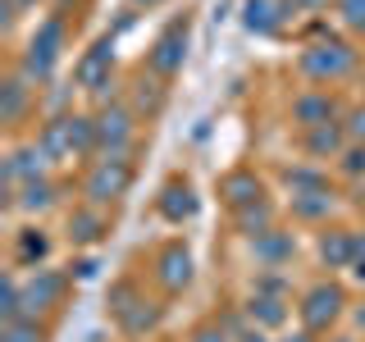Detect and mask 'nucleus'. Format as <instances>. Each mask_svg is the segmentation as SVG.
I'll return each mask as SVG.
<instances>
[{
  "label": "nucleus",
  "mask_w": 365,
  "mask_h": 342,
  "mask_svg": "<svg viewBox=\"0 0 365 342\" xmlns=\"http://www.w3.org/2000/svg\"><path fill=\"white\" fill-rule=\"evenodd\" d=\"M242 315L247 324L256 328H283L292 319V296H288V283L274 279V274H265V279H256V288H251V296L242 301Z\"/></svg>",
  "instance_id": "obj_7"
},
{
  "label": "nucleus",
  "mask_w": 365,
  "mask_h": 342,
  "mask_svg": "<svg viewBox=\"0 0 365 342\" xmlns=\"http://www.w3.org/2000/svg\"><path fill=\"white\" fill-rule=\"evenodd\" d=\"M279 342H315V333H306V328H297V333H288V338H279Z\"/></svg>",
  "instance_id": "obj_35"
},
{
  "label": "nucleus",
  "mask_w": 365,
  "mask_h": 342,
  "mask_svg": "<svg viewBox=\"0 0 365 342\" xmlns=\"http://www.w3.org/2000/svg\"><path fill=\"white\" fill-rule=\"evenodd\" d=\"M329 210H334V192H306V197H292L297 219H329Z\"/></svg>",
  "instance_id": "obj_27"
},
{
  "label": "nucleus",
  "mask_w": 365,
  "mask_h": 342,
  "mask_svg": "<svg viewBox=\"0 0 365 342\" xmlns=\"http://www.w3.org/2000/svg\"><path fill=\"white\" fill-rule=\"evenodd\" d=\"M110 78H114V37H96L91 51L73 64V83L83 91H91V96L106 105V100H110V91H106Z\"/></svg>",
  "instance_id": "obj_12"
},
{
  "label": "nucleus",
  "mask_w": 365,
  "mask_h": 342,
  "mask_svg": "<svg viewBox=\"0 0 365 342\" xmlns=\"http://www.w3.org/2000/svg\"><path fill=\"white\" fill-rule=\"evenodd\" d=\"M64 46H68V23L64 19H46V23H37V32L28 37V46H23V55H19L14 68L28 78L32 87H41V83H51V73L60 68Z\"/></svg>",
  "instance_id": "obj_3"
},
{
  "label": "nucleus",
  "mask_w": 365,
  "mask_h": 342,
  "mask_svg": "<svg viewBox=\"0 0 365 342\" xmlns=\"http://www.w3.org/2000/svg\"><path fill=\"white\" fill-rule=\"evenodd\" d=\"M37 142L51 160H91L96 155V114H55L37 128Z\"/></svg>",
  "instance_id": "obj_1"
},
{
  "label": "nucleus",
  "mask_w": 365,
  "mask_h": 342,
  "mask_svg": "<svg viewBox=\"0 0 365 342\" xmlns=\"http://www.w3.org/2000/svg\"><path fill=\"white\" fill-rule=\"evenodd\" d=\"M187 342H237V333H233L228 324H220V319H205V324L192 328Z\"/></svg>",
  "instance_id": "obj_31"
},
{
  "label": "nucleus",
  "mask_w": 365,
  "mask_h": 342,
  "mask_svg": "<svg viewBox=\"0 0 365 342\" xmlns=\"http://www.w3.org/2000/svg\"><path fill=\"white\" fill-rule=\"evenodd\" d=\"M220 201H224L233 214H237V210H247V205L269 201L265 178H260L256 169H233V174H224V178H220Z\"/></svg>",
  "instance_id": "obj_16"
},
{
  "label": "nucleus",
  "mask_w": 365,
  "mask_h": 342,
  "mask_svg": "<svg viewBox=\"0 0 365 342\" xmlns=\"http://www.w3.org/2000/svg\"><path fill=\"white\" fill-rule=\"evenodd\" d=\"M192 274H197V260H192V251H187L182 237H169V242L151 256V283L165 296H182L192 288Z\"/></svg>",
  "instance_id": "obj_10"
},
{
  "label": "nucleus",
  "mask_w": 365,
  "mask_h": 342,
  "mask_svg": "<svg viewBox=\"0 0 365 342\" xmlns=\"http://www.w3.org/2000/svg\"><path fill=\"white\" fill-rule=\"evenodd\" d=\"M133 187V160H91L87 178H83V201L110 210L114 201H123Z\"/></svg>",
  "instance_id": "obj_9"
},
{
  "label": "nucleus",
  "mask_w": 365,
  "mask_h": 342,
  "mask_svg": "<svg viewBox=\"0 0 365 342\" xmlns=\"http://www.w3.org/2000/svg\"><path fill=\"white\" fill-rule=\"evenodd\" d=\"M187 41H192V23L182 14L151 41V51H146V73H155L160 83H174L182 73V64H187Z\"/></svg>",
  "instance_id": "obj_8"
},
{
  "label": "nucleus",
  "mask_w": 365,
  "mask_h": 342,
  "mask_svg": "<svg viewBox=\"0 0 365 342\" xmlns=\"http://www.w3.org/2000/svg\"><path fill=\"white\" fill-rule=\"evenodd\" d=\"M329 342H361V333H329Z\"/></svg>",
  "instance_id": "obj_36"
},
{
  "label": "nucleus",
  "mask_w": 365,
  "mask_h": 342,
  "mask_svg": "<svg viewBox=\"0 0 365 342\" xmlns=\"http://www.w3.org/2000/svg\"><path fill=\"white\" fill-rule=\"evenodd\" d=\"M197 210H201V197H197V182H192L187 174H169L165 178V187H160V197H155V214L165 224H187V219H197Z\"/></svg>",
  "instance_id": "obj_13"
},
{
  "label": "nucleus",
  "mask_w": 365,
  "mask_h": 342,
  "mask_svg": "<svg viewBox=\"0 0 365 342\" xmlns=\"http://www.w3.org/2000/svg\"><path fill=\"white\" fill-rule=\"evenodd\" d=\"M302 146H306V155H311V160H338V155L351 146L347 123H342V119H334V123H319V128L302 133Z\"/></svg>",
  "instance_id": "obj_22"
},
{
  "label": "nucleus",
  "mask_w": 365,
  "mask_h": 342,
  "mask_svg": "<svg viewBox=\"0 0 365 342\" xmlns=\"http://www.w3.org/2000/svg\"><path fill=\"white\" fill-rule=\"evenodd\" d=\"M334 9L347 32H365V0H334Z\"/></svg>",
  "instance_id": "obj_29"
},
{
  "label": "nucleus",
  "mask_w": 365,
  "mask_h": 342,
  "mask_svg": "<svg viewBox=\"0 0 365 342\" xmlns=\"http://www.w3.org/2000/svg\"><path fill=\"white\" fill-rule=\"evenodd\" d=\"M334 119H342V114H338V96L329 87H306L302 96H292V123L302 133L319 128V123H334Z\"/></svg>",
  "instance_id": "obj_15"
},
{
  "label": "nucleus",
  "mask_w": 365,
  "mask_h": 342,
  "mask_svg": "<svg viewBox=\"0 0 365 342\" xmlns=\"http://www.w3.org/2000/svg\"><path fill=\"white\" fill-rule=\"evenodd\" d=\"M288 23V0H242V28L256 37H274Z\"/></svg>",
  "instance_id": "obj_20"
},
{
  "label": "nucleus",
  "mask_w": 365,
  "mask_h": 342,
  "mask_svg": "<svg viewBox=\"0 0 365 342\" xmlns=\"http://www.w3.org/2000/svg\"><path fill=\"white\" fill-rule=\"evenodd\" d=\"M338 174L342 178H365V142H351L347 151L338 155Z\"/></svg>",
  "instance_id": "obj_30"
},
{
  "label": "nucleus",
  "mask_w": 365,
  "mask_h": 342,
  "mask_svg": "<svg viewBox=\"0 0 365 342\" xmlns=\"http://www.w3.org/2000/svg\"><path fill=\"white\" fill-rule=\"evenodd\" d=\"M283 182L292 187V197H306V192H329V174H319V169H288L283 174Z\"/></svg>",
  "instance_id": "obj_28"
},
{
  "label": "nucleus",
  "mask_w": 365,
  "mask_h": 342,
  "mask_svg": "<svg viewBox=\"0 0 365 342\" xmlns=\"http://www.w3.org/2000/svg\"><path fill=\"white\" fill-rule=\"evenodd\" d=\"M137 151V110L123 100H106L96 110V155L91 160H133Z\"/></svg>",
  "instance_id": "obj_6"
},
{
  "label": "nucleus",
  "mask_w": 365,
  "mask_h": 342,
  "mask_svg": "<svg viewBox=\"0 0 365 342\" xmlns=\"http://www.w3.org/2000/svg\"><path fill=\"white\" fill-rule=\"evenodd\" d=\"M347 315H351V301H347V288H342L338 279L311 283V288L302 292V301H297V319H302V328L315 333V338H329Z\"/></svg>",
  "instance_id": "obj_2"
},
{
  "label": "nucleus",
  "mask_w": 365,
  "mask_h": 342,
  "mask_svg": "<svg viewBox=\"0 0 365 342\" xmlns=\"http://www.w3.org/2000/svg\"><path fill=\"white\" fill-rule=\"evenodd\" d=\"M0 342H51V328L41 324V319H9V324H0Z\"/></svg>",
  "instance_id": "obj_26"
},
{
  "label": "nucleus",
  "mask_w": 365,
  "mask_h": 342,
  "mask_svg": "<svg viewBox=\"0 0 365 342\" xmlns=\"http://www.w3.org/2000/svg\"><path fill=\"white\" fill-rule=\"evenodd\" d=\"M233 224H237V233L251 242V237H260V233H269V228H279V214H274L269 201H260V205H247V210H237Z\"/></svg>",
  "instance_id": "obj_25"
},
{
  "label": "nucleus",
  "mask_w": 365,
  "mask_h": 342,
  "mask_svg": "<svg viewBox=\"0 0 365 342\" xmlns=\"http://www.w3.org/2000/svg\"><path fill=\"white\" fill-rule=\"evenodd\" d=\"M106 306H110L114 324L128 338H146V333H155V324H160V306L137 288L133 279H114L110 292H106Z\"/></svg>",
  "instance_id": "obj_5"
},
{
  "label": "nucleus",
  "mask_w": 365,
  "mask_h": 342,
  "mask_svg": "<svg viewBox=\"0 0 365 342\" xmlns=\"http://www.w3.org/2000/svg\"><path fill=\"white\" fill-rule=\"evenodd\" d=\"M32 110H37V87H32L19 68L5 73V83H0V123H5V128H23Z\"/></svg>",
  "instance_id": "obj_14"
},
{
  "label": "nucleus",
  "mask_w": 365,
  "mask_h": 342,
  "mask_svg": "<svg viewBox=\"0 0 365 342\" xmlns=\"http://www.w3.org/2000/svg\"><path fill=\"white\" fill-rule=\"evenodd\" d=\"M46 155L41 151V142L32 137V142H23V146H14V151L5 155V192H14V187H23V182H32V178H41L46 174Z\"/></svg>",
  "instance_id": "obj_17"
},
{
  "label": "nucleus",
  "mask_w": 365,
  "mask_h": 342,
  "mask_svg": "<svg viewBox=\"0 0 365 342\" xmlns=\"http://www.w3.org/2000/svg\"><path fill=\"white\" fill-rule=\"evenodd\" d=\"M106 233H110V214L101 210V205L83 201L73 214H68V242H73V247H96Z\"/></svg>",
  "instance_id": "obj_23"
},
{
  "label": "nucleus",
  "mask_w": 365,
  "mask_h": 342,
  "mask_svg": "<svg viewBox=\"0 0 365 342\" xmlns=\"http://www.w3.org/2000/svg\"><path fill=\"white\" fill-rule=\"evenodd\" d=\"M64 292H68V274H60V269H32L28 279L19 283L23 315H28V319H41V315L60 311Z\"/></svg>",
  "instance_id": "obj_11"
},
{
  "label": "nucleus",
  "mask_w": 365,
  "mask_h": 342,
  "mask_svg": "<svg viewBox=\"0 0 365 342\" xmlns=\"http://www.w3.org/2000/svg\"><path fill=\"white\" fill-rule=\"evenodd\" d=\"M342 123H347V137H351V142H365V105L347 110V114H342Z\"/></svg>",
  "instance_id": "obj_32"
},
{
  "label": "nucleus",
  "mask_w": 365,
  "mask_h": 342,
  "mask_svg": "<svg viewBox=\"0 0 365 342\" xmlns=\"http://www.w3.org/2000/svg\"><path fill=\"white\" fill-rule=\"evenodd\" d=\"M315 256L324 269H351V260H356V228H319V242H315Z\"/></svg>",
  "instance_id": "obj_18"
},
{
  "label": "nucleus",
  "mask_w": 365,
  "mask_h": 342,
  "mask_svg": "<svg viewBox=\"0 0 365 342\" xmlns=\"http://www.w3.org/2000/svg\"><path fill=\"white\" fill-rule=\"evenodd\" d=\"M9 197V210H19V214H46L55 201H60V187H55V178L51 174H41V178H32V182H23V187H14V192H5Z\"/></svg>",
  "instance_id": "obj_19"
},
{
  "label": "nucleus",
  "mask_w": 365,
  "mask_h": 342,
  "mask_svg": "<svg viewBox=\"0 0 365 342\" xmlns=\"http://www.w3.org/2000/svg\"><path fill=\"white\" fill-rule=\"evenodd\" d=\"M51 256V237L41 233V228H23L14 237V260L23 269H41V260Z\"/></svg>",
  "instance_id": "obj_24"
},
{
  "label": "nucleus",
  "mask_w": 365,
  "mask_h": 342,
  "mask_svg": "<svg viewBox=\"0 0 365 342\" xmlns=\"http://www.w3.org/2000/svg\"><path fill=\"white\" fill-rule=\"evenodd\" d=\"M137 5H155V0H137Z\"/></svg>",
  "instance_id": "obj_38"
},
{
  "label": "nucleus",
  "mask_w": 365,
  "mask_h": 342,
  "mask_svg": "<svg viewBox=\"0 0 365 342\" xmlns=\"http://www.w3.org/2000/svg\"><path fill=\"white\" fill-rule=\"evenodd\" d=\"M356 60H361L356 46L324 32V37H315L302 55H297V68H302V78H311L315 87H329V83H342V78L356 68Z\"/></svg>",
  "instance_id": "obj_4"
},
{
  "label": "nucleus",
  "mask_w": 365,
  "mask_h": 342,
  "mask_svg": "<svg viewBox=\"0 0 365 342\" xmlns=\"http://www.w3.org/2000/svg\"><path fill=\"white\" fill-rule=\"evenodd\" d=\"M351 328H356V333L365 338V301H361V306H351Z\"/></svg>",
  "instance_id": "obj_34"
},
{
  "label": "nucleus",
  "mask_w": 365,
  "mask_h": 342,
  "mask_svg": "<svg viewBox=\"0 0 365 342\" xmlns=\"http://www.w3.org/2000/svg\"><path fill=\"white\" fill-rule=\"evenodd\" d=\"M237 342H274V338L265 333V328H256V324H242L237 328Z\"/></svg>",
  "instance_id": "obj_33"
},
{
  "label": "nucleus",
  "mask_w": 365,
  "mask_h": 342,
  "mask_svg": "<svg viewBox=\"0 0 365 342\" xmlns=\"http://www.w3.org/2000/svg\"><path fill=\"white\" fill-rule=\"evenodd\" d=\"M251 256L265 269H283V265H292V256H297V237L288 228H269V233L251 237Z\"/></svg>",
  "instance_id": "obj_21"
},
{
  "label": "nucleus",
  "mask_w": 365,
  "mask_h": 342,
  "mask_svg": "<svg viewBox=\"0 0 365 342\" xmlns=\"http://www.w3.org/2000/svg\"><path fill=\"white\" fill-rule=\"evenodd\" d=\"M297 5H302V9H324L329 0H297Z\"/></svg>",
  "instance_id": "obj_37"
}]
</instances>
